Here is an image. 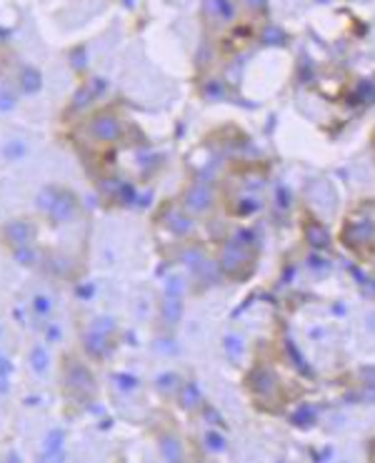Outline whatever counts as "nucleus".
Masks as SVG:
<instances>
[{"mask_svg":"<svg viewBox=\"0 0 375 463\" xmlns=\"http://www.w3.org/2000/svg\"><path fill=\"white\" fill-rule=\"evenodd\" d=\"M36 311H38V313H48V311H51V298L38 296V298H36Z\"/></svg>","mask_w":375,"mask_h":463,"instance_id":"nucleus-13","label":"nucleus"},{"mask_svg":"<svg viewBox=\"0 0 375 463\" xmlns=\"http://www.w3.org/2000/svg\"><path fill=\"white\" fill-rule=\"evenodd\" d=\"M166 293L168 296H181L183 293V278H178V275H175V278H170V283H168L166 286Z\"/></svg>","mask_w":375,"mask_h":463,"instance_id":"nucleus-11","label":"nucleus"},{"mask_svg":"<svg viewBox=\"0 0 375 463\" xmlns=\"http://www.w3.org/2000/svg\"><path fill=\"white\" fill-rule=\"evenodd\" d=\"M181 311H183V305L178 303L175 298H173V301H168V303H166V318L170 321V323H175V321L181 318Z\"/></svg>","mask_w":375,"mask_h":463,"instance_id":"nucleus-10","label":"nucleus"},{"mask_svg":"<svg viewBox=\"0 0 375 463\" xmlns=\"http://www.w3.org/2000/svg\"><path fill=\"white\" fill-rule=\"evenodd\" d=\"M375 236V228H373V223H353L350 228L346 231V238H350V240H355V243H368L370 238Z\"/></svg>","mask_w":375,"mask_h":463,"instance_id":"nucleus-6","label":"nucleus"},{"mask_svg":"<svg viewBox=\"0 0 375 463\" xmlns=\"http://www.w3.org/2000/svg\"><path fill=\"white\" fill-rule=\"evenodd\" d=\"M225 348H228V351H231L233 355H240V353H243L240 338H235V336H231V338H225Z\"/></svg>","mask_w":375,"mask_h":463,"instance_id":"nucleus-12","label":"nucleus"},{"mask_svg":"<svg viewBox=\"0 0 375 463\" xmlns=\"http://www.w3.org/2000/svg\"><path fill=\"white\" fill-rule=\"evenodd\" d=\"M203 15L213 25H231L238 18V3L235 0H203Z\"/></svg>","mask_w":375,"mask_h":463,"instance_id":"nucleus-1","label":"nucleus"},{"mask_svg":"<svg viewBox=\"0 0 375 463\" xmlns=\"http://www.w3.org/2000/svg\"><path fill=\"white\" fill-rule=\"evenodd\" d=\"M40 83H43V78H40V73H38L36 68H25V71H23V88H25L28 93L40 90Z\"/></svg>","mask_w":375,"mask_h":463,"instance_id":"nucleus-8","label":"nucleus"},{"mask_svg":"<svg viewBox=\"0 0 375 463\" xmlns=\"http://www.w3.org/2000/svg\"><path fill=\"white\" fill-rule=\"evenodd\" d=\"M30 363H33L36 373H45V371H48V363H51V355H48V351H45L43 346H36L30 351Z\"/></svg>","mask_w":375,"mask_h":463,"instance_id":"nucleus-7","label":"nucleus"},{"mask_svg":"<svg viewBox=\"0 0 375 463\" xmlns=\"http://www.w3.org/2000/svg\"><path fill=\"white\" fill-rule=\"evenodd\" d=\"M5 236L10 238L13 246H28L30 236H33V228H30L25 221H15L5 228Z\"/></svg>","mask_w":375,"mask_h":463,"instance_id":"nucleus-4","label":"nucleus"},{"mask_svg":"<svg viewBox=\"0 0 375 463\" xmlns=\"http://www.w3.org/2000/svg\"><path fill=\"white\" fill-rule=\"evenodd\" d=\"M268 0H246V5L250 8V10H260V8H266Z\"/></svg>","mask_w":375,"mask_h":463,"instance_id":"nucleus-15","label":"nucleus"},{"mask_svg":"<svg viewBox=\"0 0 375 463\" xmlns=\"http://www.w3.org/2000/svg\"><path fill=\"white\" fill-rule=\"evenodd\" d=\"M185 205L188 210H193V213H203V210H208L213 205V193H210L205 186H195L185 198Z\"/></svg>","mask_w":375,"mask_h":463,"instance_id":"nucleus-3","label":"nucleus"},{"mask_svg":"<svg viewBox=\"0 0 375 463\" xmlns=\"http://www.w3.org/2000/svg\"><path fill=\"white\" fill-rule=\"evenodd\" d=\"M205 441H210V449H213V451H220V449H223V438H220V436H216V434H210L208 438H205Z\"/></svg>","mask_w":375,"mask_h":463,"instance_id":"nucleus-14","label":"nucleus"},{"mask_svg":"<svg viewBox=\"0 0 375 463\" xmlns=\"http://www.w3.org/2000/svg\"><path fill=\"white\" fill-rule=\"evenodd\" d=\"M120 133H123L120 121H118L116 116H110V113H101V116H95L93 121H90V136H93L95 140L113 143V140L120 138Z\"/></svg>","mask_w":375,"mask_h":463,"instance_id":"nucleus-2","label":"nucleus"},{"mask_svg":"<svg viewBox=\"0 0 375 463\" xmlns=\"http://www.w3.org/2000/svg\"><path fill=\"white\" fill-rule=\"evenodd\" d=\"M73 210H75V203H73L70 196H60L58 201L51 205V216L55 221H68L73 216Z\"/></svg>","mask_w":375,"mask_h":463,"instance_id":"nucleus-5","label":"nucleus"},{"mask_svg":"<svg viewBox=\"0 0 375 463\" xmlns=\"http://www.w3.org/2000/svg\"><path fill=\"white\" fill-rule=\"evenodd\" d=\"M240 263H246V251L235 246L225 248V268H228V271H235Z\"/></svg>","mask_w":375,"mask_h":463,"instance_id":"nucleus-9","label":"nucleus"}]
</instances>
